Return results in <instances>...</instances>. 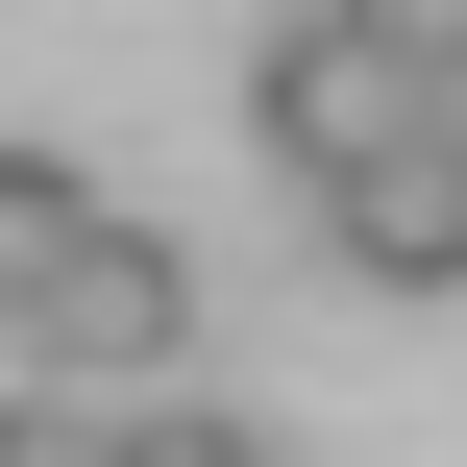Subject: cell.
<instances>
[{
  "label": "cell",
  "mask_w": 467,
  "mask_h": 467,
  "mask_svg": "<svg viewBox=\"0 0 467 467\" xmlns=\"http://www.w3.org/2000/svg\"><path fill=\"white\" fill-rule=\"evenodd\" d=\"M25 345H49V394H172V345H197V246L172 222H74V271L25 296Z\"/></svg>",
  "instance_id": "6da1fadb"
},
{
  "label": "cell",
  "mask_w": 467,
  "mask_h": 467,
  "mask_svg": "<svg viewBox=\"0 0 467 467\" xmlns=\"http://www.w3.org/2000/svg\"><path fill=\"white\" fill-rule=\"evenodd\" d=\"M320 246H345L369 296H467V99H419L369 172H320Z\"/></svg>",
  "instance_id": "7a4b0ae2"
},
{
  "label": "cell",
  "mask_w": 467,
  "mask_h": 467,
  "mask_svg": "<svg viewBox=\"0 0 467 467\" xmlns=\"http://www.w3.org/2000/svg\"><path fill=\"white\" fill-rule=\"evenodd\" d=\"M246 123H271V148H296V172H369V148H394V123H419V74H394V49H369V25H345V0H296V25H271V49H246Z\"/></svg>",
  "instance_id": "3957f363"
},
{
  "label": "cell",
  "mask_w": 467,
  "mask_h": 467,
  "mask_svg": "<svg viewBox=\"0 0 467 467\" xmlns=\"http://www.w3.org/2000/svg\"><path fill=\"white\" fill-rule=\"evenodd\" d=\"M74 222H99V172H74V148H0V320L74 271Z\"/></svg>",
  "instance_id": "277c9868"
},
{
  "label": "cell",
  "mask_w": 467,
  "mask_h": 467,
  "mask_svg": "<svg viewBox=\"0 0 467 467\" xmlns=\"http://www.w3.org/2000/svg\"><path fill=\"white\" fill-rule=\"evenodd\" d=\"M99 467H246V419H222V394H123V419H99Z\"/></svg>",
  "instance_id": "5b68a950"
},
{
  "label": "cell",
  "mask_w": 467,
  "mask_h": 467,
  "mask_svg": "<svg viewBox=\"0 0 467 467\" xmlns=\"http://www.w3.org/2000/svg\"><path fill=\"white\" fill-rule=\"evenodd\" d=\"M345 25H369V49L419 74V99H467V0H345Z\"/></svg>",
  "instance_id": "8992f818"
},
{
  "label": "cell",
  "mask_w": 467,
  "mask_h": 467,
  "mask_svg": "<svg viewBox=\"0 0 467 467\" xmlns=\"http://www.w3.org/2000/svg\"><path fill=\"white\" fill-rule=\"evenodd\" d=\"M0 467H99V394H49V419H0Z\"/></svg>",
  "instance_id": "52a82bcc"
},
{
  "label": "cell",
  "mask_w": 467,
  "mask_h": 467,
  "mask_svg": "<svg viewBox=\"0 0 467 467\" xmlns=\"http://www.w3.org/2000/svg\"><path fill=\"white\" fill-rule=\"evenodd\" d=\"M0 419H49V345H25V320H0Z\"/></svg>",
  "instance_id": "ba28073f"
}]
</instances>
